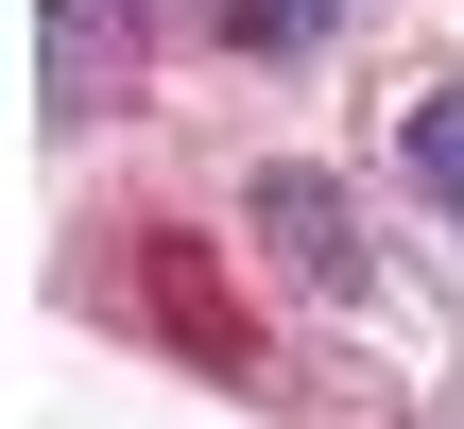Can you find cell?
Here are the masks:
<instances>
[{
  "label": "cell",
  "mask_w": 464,
  "mask_h": 429,
  "mask_svg": "<svg viewBox=\"0 0 464 429\" xmlns=\"http://www.w3.org/2000/svg\"><path fill=\"white\" fill-rule=\"evenodd\" d=\"M241 34H276V52H293V34H327V0H241Z\"/></svg>",
  "instance_id": "3957f363"
},
{
  "label": "cell",
  "mask_w": 464,
  "mask_h": 429,
  "mask_svg": "<svg viewBox=\"0 0 464 429\" xmlns=\"http://www.w3.org/2000/svg\"><path fill=\"white\" fill-rule=\"evenodd\" d=\"M413 172H430V189L464 206V86H448V103H413Z\"/></svg>",
  "instance_id": "7a4b0ae2"
},
{
  "label": "cell",
  "mask_w": 464,
  "mask_h": 429,
  "mask_svg": "<svg viewBox=\"0 0 464 429\" xmlns=\"http://www.w3.org/2000/svg\"><path fill=\"white\" fill-rule=\"evenodd\" d=\"M276 224H293V258H310V275H344V206H327L310 172H276Z\"/></svg>",
  "instance_id": "6da1fadb"
}]
</instances>
